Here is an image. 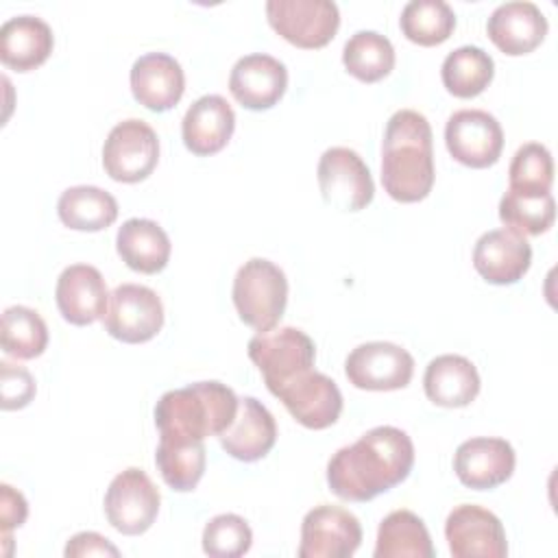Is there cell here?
<instances>
[{"label": "cell", "instance_id": "10", "mask_svg": "<svg viewBox=\"0 0 558 558\" xmlns=\"http://www.w3.org/2000/svg\"><path fill=\"white\" fill-rule=\"evenodd\" d=\"M102 325L107 333L120 342H148L163 325L161 299L146 286L122 283L109 294Z\"/></svg>", "mask_w": 558, "mask_h": 558}, {"label": "cell", "instance_id": "17", "mask_svg": "<svg viewBox=\"0 0 558 558\" xmlns=\"http://www.w3.org/2000/svg\"><path fill=\"white\" fill-rule=\"evenodd\" d=\"M288 87L286 65L264 52L244 54L235 61L229 74V89L233 98L253 111L275 107Z\"/></svg>", "mask_w": 558, "mask_h": 558}, {"label": "cell", "instance_id": "14", "mask_svg": "<svg viewBox=\"0 0 558 558\" xmlns=\"http://www.w3.org/2000/svg\"><path fill=\"white\" fill-rule=\"evenodd\" d=\"M445 538L453 558H504L508 554L499 517L475 504H460L449 512Z\"/></svg>", "mask_w": 558, "mask_h": 558}, {"label": "cell", "instance_id": "36", "mask_svg": "<svg viewBox=\"0 0 558 558\" xmlns=\"http://www.w3.org/2000/svg\"><path fill=\"white\" fill-rule=\"evenodd\" d=\"M253 545V532L240 514L227 512L209 519L203 530V551L214 558L244 556Z\"/></svg>", "mask_w": 558, "mask_h": 558}, {"label": "cell", "instance_id": "8", "mask_svg": "<svg viewBox=\"0 0 558 558\" xmlns=\"http://www.w3.org/2000/svg\"><path fill=\"white\" fill-rule=\"evenodd\" d=\"M161 495L137 466L118 473L105 493V514L113 530L126 536L144 534L157 519Z\"/></svg>", "mask_w": 558, "mask_h": 558}, {"label": "cell", "instance_id": "1", "mask_svg": "<svg viewBox=\"0 0 558 558\" xmlns=\"http://www.w3.org/2000/svg\"><path fill=\"white\" fill-rule=\"evenodd\" d=\"M412 464L414 445L410 436L399 427L379 425L331 456L327 484L344 501H371L401 484Z\"/></svg>", "mask_w": 558, "mask_h": 558}, {"label": "cell", "instance_id": "7", "mask_svg": "<svg viewBox=\"0 0 558 558\" xmlns=\"http://www.w3.org/2000/svg\"><path fill=\"white\" fill-rule=\"evenodd\" d=\"M316 179L323 201L340 211H360L375 194L368 166L347 146H331L320 155Z\"/></svg>", "mask_w": 558, "mask_h": 558}, {"label": "cell", "instance_id": "12", "mask_svg": "<svg viewBox=\"0 0 558 558\" xmlns=\"http://www.w3.org/2000/svg\"><path fill=\"white\" fill-rule=\"evenodd\" d=\"M414 373V357L395 342L357 344L344 362L349 384L360 390H399L405 388Z\"/></svg>", "mask_w": 558, "mask_h": 558}, {"label": "cell", "instance_id": "27", "mask_svg": "<svg viewBox=\"0 0 558 558\" xmlns=\"http://www.w3.org/2000/svg\"><path fill=\"white\" fill-rule=\"evenodd\" d=\"M434 554L429 532L412 510H392L379 523L375 558H434Z\"/></svg>", "mask_w": 558, "mask_h": 558}, {"label": "cell", "instance_id": "37", "mask_svg": "<svg viewBox=\"0 0 558 558\" xmlns=\"http://www.w3.org/2000/svg\"><path fill=\"white\" fill-rule=\"evenodd\" d=\"M35 379L33 375L13 362H0V405L2 410H20L28 405L35 397Z\"/></svg>", "mask_w": 558, "mask_h": 558}, {"label": "cell", "instance_id": "34", "mask_svg": "<svg viewBox=\"0 0 558 558\" xmlns=\"http://www.w3.org/2000/svg\"><path fill=\"white\" fill-rule=\"evenodd\" d=\"M0 342L7 355L33 360L41 355L48 344V327L35 310L26 305H11L2 312Z\"/></svg>", "mask_w": 558, "mask_h": 558}, {"label": "cell", "instance_id": "21", "mask_svg": "<svg viewBox=\"0 0 558 558\" xmlns=\"http://www.w3.org/2000/svg\"><path fill=\"white\" fill-rule=\"evenodd\" d=\"M486 33L501 52L527 54L545 39L547 17L530 0H510L490 13Z\"/></svg>", "mask_w": 558, "mask_h": 558}, {"label": "cell", "instance_id": "31", "mask_svg": "<svg viewBox=\"0 0 558 558\" xmlns=\"http://www.w3.org/2000/svg\"><path fill=\"white\" fill-rule=\"evenodd\" d=\"M342 63L357 81L375 83L395 68V48L390 39L377 31H357L342 48Z\"/></svg>", "mask_w": 558, "mask_h": 558}, {"label": "cell", "instance_id": "30", "mask_svg": "<svg viewBox=\"0 0 558 558\" xmlns=\"http://www.w3.org/2000/svg\"><path fill=\"white\" fill-rule=\"evenodd\" d=\"M157 469L163 477V482L179 490L187 493L194 490L205 473L207 451L203 440H172V438H159V447L155 451Z\"/></svg>", "mask_w": 558, "mask_h": 558}, {"label": "cell", "instance_id": "19", "mask_svg": "<svg viewBox=\"0 0 558 558\" xmlns=\"http://www.w3.org/2000/svg\"><path fill=\"white\" fill-rule=\"evenodd\" d=\"M54 299L61 316L72 325H92L107 312L109 294L98 268L72 264L57 279Z\"/></svg>", "mask_w": 558, "mask_h": 558}, {"label": "cell", "instance_id": "25", "mask_svg": "<svg viewBox=\"0 0 558 558\" xmlns=\"http://www.w3.org/2000/svg\"><path fill=\"white\" fill-rule=\"evenodd\" d=\"M425 395L442 408H464L480 392V375L471 360L456 353L434 357L423 375Z\"/></svg>", "mask_w": 558, "mask_h": 558}, {"label": "cell", "instance_id": "3", "mask_svg": "<svg viewBox=\"0 0 558 558\" xmlns=\"http://www.w3.org/2000/svg\"><path fill=\"white\" fill-rule=\"evenodd\" d=\"M238 401L227 384L214 379L168 390L155 405L159 438L194 442L207 436H220L231 425Z\"/></svg>", "mask_w": 558, "mask_h": 558}, {"label": "cell", "instance_id": "23", "mask_svg": "<svg viewBox=\"0 0 558 558\" xmlns=\"http://www.w3.org/2000/svg\"><path fill=\"white\" fill-rule=\"evenodd\" d=\"M235 129V113L227 98L205 94L190 105L181 122V135L194 155H214L227 146Z\"/></svg>", "mask_w": 558, "mask_h": 558}, {"label": "cell", "instance_id": "32", "mask_svg": "<svg viewBox=\"0 0 558 558\" xmlns=\"http://www.w3.org/2000/svg\"><path fill=\"white\" fill-rule=\"evenodd\" d=\"M499 218L506 229L519 235H541L556 218V203L551 192H517L510 190L499 201Z\"/></svg>", "mask_w": 558, "mask_h": 558}, {"label": "cell", "instance_id": "11", "mask_svg": "<svg viewBox=\"0 0 558 558\" xmlns=\"http://www.w3.org/2000/svg\"><path fill=\"white\" fill-rule=\"evenodd\" d=\"M362 543V525L340 506L320 504L301 523L299 558H349Z\"/></svg>", "mask_w": 558, "mask_h": 558}, {"label": "cell", "instance_id": "15", "mask_svg": "<svg viewBox=\"0 0 558 558\" xmlns=\"http://www.w3.org/2000/svg\"><path fill=\"white\" fill-rule=\"evenodd\" d=\"M275 397L303 427L310 429H325L333 425L342 412L340 388L333 379L314 368L288 381L275 392Z\"/></svg>", "mask_w": 558, "mask_h": 558}, {"label": "cell", "instance_id": "4", "mask_svg": "<svg viewBox=\"0 0 558 558\" xmlns=\"http://www.w3.org/2000/svg\"><path fill=\"white\" fill-rule=\"evenodd\" d=\"M231 294L240 320L257 331H268L283 316L288 279L270 259L253 257L238 268Z\"/></svg>", "mask_w": 558, "mask_h": 558}, {"label": "cell", "instance_id": "35", "mask_svg": "<svg viewBox=\"0 0 558 558\" xmlns=\"http://www.w3.org/2000/svg\"><path fill=\"white\" fill-rule=\"evenodd\" d=\"M508 179V187L517 192H549L554 183V159L547 146L538 142H527L519 146L510 161Z\"/></svg>", "mask_w": 558, "mask_h": 558}, {"label": "cell", "instance_id": "5", "mask_svg": "<svg viewBox=\"0 0 558 558\" xmlns=\"http://www.w3.org/2000/svg\"><path fill=\"white\" fill-rule=\"evenodd\" d=\"M248 357L264 375L266 388L275 395L288 381L314 368L316 347L305 331L279 327L253 336L248 340Z\"/></svg>", "mask_w": 558, "mask_h": 558}, {"label": "cell", "instance_id": "28", "mask_svg": "<svg viewBox=\"0 0 558 558\" xmlns=\"http://www.w3.org/2000/svg\"><path fill=\"white\" fill-rule=\"evenodd\" d=\"M57 214L70 229L100 231L116 222L118 201L96 185H74L61 192Z\"/></svg>", "mask_w": 558, "mask_h": 558}, {"label": "cell", "instance_id": "26", "mask_svg": "<svg viewBox=\"0 0 558 558\" xmlns=\"http://www.w3.org/2000/svg\"><path fill=\"white\" fill-rule=\"evenodd\" d=\"M116 248L131 270L155 275L166 268L172 246L168 233L155 220L129 218L118 229Z\"/></svg>", "mask_w": 558, "mask_h": 558}, {"label": "cell", "instance_id": "33", "mask_svg": "<svg viewBox=\"0 0 558 558\" xmlns=\"http://www.w3.org/2000/svg\"><path fill=\"white\" fill-rule=\"evenodd\" d=\"M401 33L418 46H436L456 28V13L445 0H410L401 9Z\"/></svg>", "mask_w": 558, "mask_h": 558}, {"label": "cell", "instance_id": "22", "mask_svg": "<svg viewBox=\"0 0 558 558\" xmlns=\"http://www.w3.org/2000/svg\"><path fill=\"white\" fill-rule=\"evenodd\" d=\"M218 440L231 458L255 462L264 458L277 440L275 416L255 397H242L231 425L218 436Z\"/></svg>", "mask_w": 558, "mask_h": 558}, {"label": "cell", "instance_id": "39", "mask_svg": "<svg viewBox=\"0 0 558 558\" xmlns=\"http://www.w3.org/2000/svg\"><path fill=\"white\" fill-rule=\"evenodd\" d=\"M68 558H83V556H120L118 547L109 543V538L100 536L98 532H78L74 534L63 551Z\"/></svg>", "mask_w": 558, "mask_h": 558}, {"label": "cell", "instance_id": "18", "mask_svg": "<svg viewBox=\"0 0 558 558\" xmlns=\"http://www.w3.org/2000/svg\"><path fill=\"white\" fill-rule=\"evenodd\" d=\"M532 264V246L530 242L510 231V229H493L477 238L473 248V266L475 270L495 286L517 283Z\"/></svg>", "mask_w": 558, "mask_h": 558}, {"label": "cell", "instance_id": "38", "mask_svg": "<svg viewBox=\"0 0 558 558\" xmlns=\"http://www.w3.org/2000/svg\"><path fill=\"white\" fill-rule=\"evenodd\" d=\"M28 517V504L20 490L9 484H0V532L2 541H11V530L20 527Z\"/></svg>", "mask_w": 558, "mask_h": 558}, {"label": "cell", "instance_id": "29", "mask_svg": "<svg viewBox=\"0 0 558 558\" xmlns=\"http://www.w3.org/2000/svg\"><path fill=\"white\" fill-rule=\"evenodd\" d=\"M495 74L493 57L480 46H460L451 50L440 68L442 85L458 98L482 94Z\"/></svg>", "mask_w": 558, "mask_h": 558}, {"label": "cell", "instance_id": "20", "mask_svg": "<svg viewBox=\"0 0 558 558\" xmlns=\"http://www.w3.org/2000/svg\"><path fill=\"white\" fill-rule=\"evenodd\" d=\"M133 98L150 111L172 109L185 89L181 63L168 52H146L131 68Z\"/></svg>", "mask_w": 558, "mask_h": 558}, {"label": "cell", "instance_id": "9", "mask_svg": "<svg viewBox=\"0 0 558 558\" xmlns=\"http://www.w3.org/2000/svg\"><path fill=\"white\" fill-rule=\"evenodd\" d=\"M266 17L286 41L299 48L327 46L340 26V11L331 0H268Z\"/></svg>", "mask_w": 558, "mask_h": 558}, {"label": "cell", "instance_id": "24", "mask_svg": "<svg viewBox=\"0 0 558 558\" xmlns=\"http://www.w3.org/2000/svg\"><path fill=\"white\" fill-rule=\"evenodd\" d=\"M52 46V28L37 15H13L0 26V59L11 70H35L50 57Z\"/></svg>", "mask_w": 558, "mask_h": 558}, {"label": "cell", "instance_id": "13", "mask_svg": "<svg viewBox=\"0 0 558 558\" xmlns=\"http://www.w3.org/2000/svg\"><path fill=\"white\" fill-rule=\"evenodd\" d=\"M445 144L456 161L469 168H488L501 155L504 131L493 113L460 109L445 124Z\"/></svg>", "mask_w": 558, "mask_h": 558}, {"label": "cell", "instance_id": "6", "mask_svg": "<svg viewBox=\"0 0 558 558\" xmlns=\"http://www.w3.org/2000/svg\"><path fill=\"white\" fill-rule=\"evenodd\" d=\"M159 161V137L144 120L118 122L102 146L105 172L120 183L144 181Z\"/></svg>", "mask_w": 558, "mask_h": 558}, {"label": "cell", "instance_id": "2", "mask_svg": "<svg viewBox=\"0 0 558 558\" xmlns=\"http://www.w3.org/2000/svg\"><path fill=\"white\" fill-rule=\"evenodd\" d=\"M381 183L399 203H416L432 192V126L423 113L399 109L390 116L381 144Z\"/></svg>", "mask_w": 558, "mask_h": 558}, {"label": "cell", "instance_id": "16", "mask_svg": "<svg viewBox=\"0 0 558 558\" xmlns=\"http://www.w3.org/2000/svg\"><path fill=\"white\" fill-rule=\"evenodd\" d=\"M514 462L517 456L508 440L475 436L460 442L456 449L453 471L464 486L473 490H490L510 480Z\"/></svg>", "mask_w": 558, "mask_h": 558}]
</instances>
